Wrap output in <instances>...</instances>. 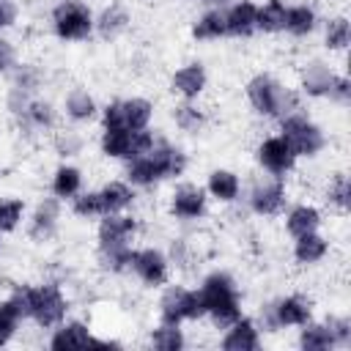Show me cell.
Instances as JSON below:
<instances>
[{"instance_id":"cell-31","label":"cell","mask_w":351,"mask_h":351,"mask_svg":"<svg viewBox=\"0 0 351 351\" xmlns=\"http://www.w3.org/2000/svg\"><path fill=\"white\" fill-rule=\"evenodd\" d=\"M93 324L82 315H66L58 326L44 332V346L49 351H69V348H88L93 337Z\"/></svg>"},{"instance_id":"cell-34","label":"cell","mask_w":351,"mask_h":351,"mask_svg":"<svg viewBox=\"0 0 351 351\" xmlns=\"http://www.w3.org/2000/svg\"><path fill=\"white\" fill-rule=\"evenodd\" d=\"M348 203H351V184H348V173L346 167H337L326 176V181L321 184V206L326 214L346 219L348 214Z\"/></svg>"},{"instance_id":"cell-19","label":"cell","mask_w":351,"mask_h":351,"mask_svg":"<svg viewBox=\"0 0 351 351\" xmlns=\"http://www.w3.org/2000/svg\"><path fill=\"white\" fill-rule=\"evenodd\" d=\"M340 66L332 63V58L326 55H310L299 63L296 69V93L302 96V101H326L332 82L337 77Z\"/></svg>"},{"instance_id":"cell-36","label":"cell","mask_w":351,"mask_h":351,"mask_svg":"<svg viewBox=\"0 0 351 351\" xmlns=\"http://www.w3.org/2000/svg\"><path fill=\"white\" fill-rule=\"evenodd\" d=\"M189 38L195 44H219L225 41V19L222 8H200L189 22Z\"/></svg>"},{"instance_id":"cell-41","label":"cell","mask_w":351,"mask_h":351,"mask_svg":"<svg viewBox=\"0 0 351 351\" xmlns=\"http://www.w3.org/2000/svg\"><path fill=\"white\" fill-rule=\"evenodd\" d=\"M66 211H69V217L71 219H77V222H96L99 217H104V208H101V200H99V192H96V186L90 189V186H85L80 195H74L69 203H66Z\"/></svg>"},{"instance_id":"cell-6","label":"cell","mask_w":351,"mask_h":351,"mask_svg":"<svg viewBox=\"0 0 351 351\" xmlns=\"http://www.w3.org/2000/svg\"><path fill=\"white\" fill-rule=\"evenodd\" d=\"M255 318H258L263 335L296 332L310 318H315V299L307 291H282V293L266 299Z\"/></svg>"},{"instance_id":"cell-35","label":"cell","mask_w":351,"mask_h":351,"mask_svg":"<svg viewBox=\"0 0 351 351\" xmlns=\"http://www.w3.org/2000/svg\"><path fill=\"white\" fill-rule=\"evenodd\" d=\"M99 192V200H101V208L104 214H112V211H129L140 203V192L123 178V176H115V178H107L96 186Z\"/></svg>"},{"instance_id":"cell-23","label":"cell","mask_w":351,"mask_h":351,"mask_svg":"<svg viewBox=\"0 0 351 351\" xmlns=\"http://www.w3.org/2000/svg\"><path fill=\"white\" fill-rule=\"evenodd\" d=\"M332 255H335V239L324 230L296 236L291 239V247H288V258L299 271L321 269L326 261H332Z\"/></svg>"},{"instance_id":"cell-32","label":"cell","mask_w":351,"mask_h":351,"mask_svg":"<svg viewBox=\"0 0 351 351\" xmlns=\"http://www.w3.org/2000/svg\"><path fill=\"white\" fill-rule=\"evenodd\" d=\"M315 38H318L321 52L326 58H346V52L351 47V19H348V14L343 8L324 14Z\"/></svg>"},{"instance_id":"cell-2","label":"cell","mask_w":351,"mask_h":351,"mask_svg":"<svg viewBox=\"0 0 351 351\" xmlns=\"http://www.w3.org/2000/svg\"><path fill=\"white\" fill-rule=\"evenodd\" d=\"M8 296L19 307L25 324H30L38 332H49L66 315H71V296L66 291V282L58 277L14 282L8 288Z\"/></svg>"},{"instance_id":"cell-47","label":"cell","mask_w":351,"mask_h":351,"mask_svg":"<svg viewBox=\"0 0 351 351\" xmlns=\"http://www.w3.org/2000/svg\"><path fill=\"white\" fill-rule=\"evenodd\" d=\"M19 60H22L19 44H16L11 36H0V77H5Z\"/></svg>"},{"instance_id":"cell-40","label":"cell","mask_w":351,"mask_h":351,"mask_svg":"<svg viewBox=\"0 0 351 351\" xmlns=\"http://www.w3.org/2000/svg\"><path fill=\"white\" fill-rule=\"evenodd\" d=\"M288 0H258V36H282Z\"/></svg>"},{"instance_id":"cell-26","label":"cell","mask_w":351,"mask_h":351,"mask_svg":"<svg viewBox=\"0 0 351 351\" xmlns=\"http://www.w3.org/2000/svg\"><path fill=\"white\" fill-rule=\"evenodd\" d=\"M282 219V230L288 239H296V236H304V233H313V230H324V225L329 222L326 219V211L318 200H291L285 206V211L280 214Z\"/></svg>"},{"instance_id":"cell-49","label":"cell","mask_w":351,"mask_h":351,"mask_svg":"<svg viewBox=\"0 0 351 351\" xmlns=\"http://www.w3.org/2000/svg\"><path fill=\"white\" fill-rule=\"evenodd\" d=\"M195 5H200V8H225L230 0H192Z\"/></svg>"},{"instance_id":"cell-7","label":"cell","mask_w":351,"mask_h":351,"mask_svg":"<svg viewBox=\"0 0 351 351\" xmlns=\"http://www.w3.org/2000/svg\"><path fill=\"white\" fill-rule=\"evenodd\" d=\"M47 30L58 44H88L96 38V8L88 0H55L47 11Z\"/></svg>"},{"instance_id":"cell-8","label":"cell","mask_w":351,"mask_h":351,"mask_svg":"<svg viewBox=\"0 0 351 351\" xmlns=\"http://www.w3.org/2000/svg\"><path fill=\"white\" fill-rule=\"evenodd\" d=\"M293 346L299 351H340L351 346V315L346 310H329L321 318H310L296 329Z\"/></svg>"},{"instance_id":"cell-16","label":"cell","mask_w":351,"mask_h":351,"mask_svg":"<svg viewBox=\"0 0 351 351\" xmlns=\"http://www.w3.org/2000/svg\"><path fill=\"white\" fill-rule=\"evenodd\" d=\"M63 211H66V206L58 197H52V195L38 197L27 208V217L22 225L25 239L36 247H47V244L58 241V236L63 230Z\"/></svg>"},{"instance_id":"cell-18","label":"cell","mask_w":351,"mask_h":351,"mask_svg":"<svg viewBox=\"0 0 351 351\" xmlns=\"http://www.w3.org/2000/svg\"><path fill=\"white\" fill-rule=\"evenodd\" d=\"M252 162L261 173L280 176V178H291L299 170V156L293 154V148L288 145V140L280 132H269L255 140Z\"/></svg>"},{"instance_id":"cell-30","label":"cell","mask_w":351,"mask_h":351,"mask_svg":"<svg viewBox=\"0 0 351 351\" xmlns=\"http://www.w3.org/2000/svg\"><path fill=\"white\" fill-rule=\"evenodd\" d=\"M263 343H266V335H263L258 318L250 313L239 315L217 337V346L222 351H258V348H263Z\"/></svg>"},{"instance_id":"cell-48","label":"cell","mask_w":351,"mask_h":351,"mask_svg":"<svg viewBox=\"0 0 351 351\" xmlns=\"http://www.w3.org/2000/svg\"><path fill=\"white\" fill-rule=\"evenodd\" d=\"M123 346L126 343L121 337H115V335H99V332H93V337L88 343V348H123Z\"/></svg>"},{"instance_id":"cell-1","label":"cell","mask_w":351,"mask_h":351,"mask_svg":"<svg viewBox=\"0 0 351 351\" xmlns=\"http://www.w3.org/2000/svg\"><path fill=\"white\" fill-rule=\"evenodd\" d=\"M189 167H192V154L186 151V145L181 140L159 132L148 151H143L140 156H134L123 165L121 176L143 195V192H154L165 184L184 178L189 173Z\"/></svg>"},{"instance_id":"cell-22","label":"cell","mask_w":351,"mask_h":351,"mask_svg":"<svg viewBox=\"0 0 351 351\" xmlns=\"http://www.w3.org/2000/svg\"><path fill=\"white\" fill-rule=\"evenodd\" d=\"M203 189L211 200V206H219V208H233L241 203V195H244V176L230 167V165H214L203 173Z\"/></svg>"},{"instance_id":"cell-13","label":"cell","mask_w":351,"mask_h":351,"mask_svg":"<svg viewBox=\"0 0 351 351\" xmlns=\"http://www.w3.org/2000/svg\"><path fill=\"white\" fill-rule=\"evenodd\" d=\"M49 82L47 66L36 63V60H19L8 74H5V90H3V104L8 110V115L19 112L33 96L44 93Z\"/></svg>"},{"instance_id":"cell-15","label":"cell","mask_w":351,"mask_h":351,"mask_svg":"<svg viewBox=\"0 0 351 351\" xmlns=\"http://www.w3.org/2000/svg\"><path fill=\"white\" fill-rule=\"evenodd\" d=\"M173 263L165 247L159 244H134L132 250V263H129V277L145 291H159L173 280Z\"/></svg>"},{"instance_id":"cell-17","label":"cell","mask_w":351,"mask_h":351,"mask_svg":"<svg viewBox=\"0 0 351 351\" xmlns=\"http://www.w3.org/2000/svg\"><path fill=\"white\" fill-rule=\"evenodd\" d=\"M11 121L22 137L36 140V137H49L63 123V115H60V104L52 96L38 93L19 112H14Z\"/></svg>"},{"instance_id":"cell-24","label":"cell","mask_w":351,"mask_h":351,"mask_svg":"<svg viewBox=\"0 0 351 351\" xmlns=\"http://www.w3.org/2000/svg\"><path fill=\"white\" fill-rule=\"evenodd\" d=\"M58 104H60L63 123L80 126V129L96 123L99 121V112H101V99L88 85H71V88H66Z\"/></svg>"},{"instance_id":"cell-28","label":"cell","mask_w":351,"mask_h":351,"mask_svg":"<svg viewBox=\"0 0 351 351\" xmlns=\"http://www.w3.org/2000/svg\"><path fill=\"white\" fill-rule=\"evenodd\" d=\"M167 121L178 137L197 140L211 129V110L203 101H173Z\"/></svg>"},{"instance_id":"cell-25","label":"cell","mask_w":351,"mask_h":351,"mask_svg":"<svg viewBox=\"0 0 351 351\" xmlns=\"http://www.w3.org/2000/svg\"><path fill=\"white\" fill-rule=\"evenodd\" d=\"M134 22V11L129 0H104L96 5V38L104 44H115L129 36Z\"/></svg>"},{"instance_id":"cell-10","label":"cell","mask_w":351,"mask_h":351,"mask_svg":"<svg viewBox=\"0 0 351 351\" xmlns=\"http://www.w3.org/2000/svg\"><path fill=\"white\" fill-rule=\"evenodd\" d=\"M244 211L255 219H280L285 206L291 203V186L288 178L255 173L250 181L244 178V195H241Z\"/></svg>"},{"instance_id":"cell-9","label":"cell","mask_w":351,"mask_h":351,"mask_svg":"<svg viewBox=\"0 0 351 351\" xmlns=\"http://www.w3.org/2000/svg\"><path fill=\"white\" fill-rule=\"evenodd\" d=\"M156 101L145 93H126V96H112L101 101L99 112V129H129V132H143L151 129L156 121Z\"/></svg>"},{"instance_id":"cell-38","label":"cell","mask_w":351,"mask_h":351,"mask_svg":"<svg viewBox=\"0 0 351 351\" xmlns=\"http://www.w3.org/2000/svg\"><path fill=\"white\" fill-rule=\"evenodd\" d=\"M52 151L58 159H80L85 151H88V137L80 126H69V123H60L52 134Z\"/></svg>"},{"instance_id":"cell-14","label":"cell","mask_w":351,"mask_h":351,"mask_svg":"<svg viewBox=\"0 0 351 351\" xmlns=\"http://www.w3.org/2000/svg\"><path fill=\"white\" fill-rule=\"evenodd\" d=\"M159 129H143V132H129V129H99L96 134V151L101 159L115 162V165H126L129 159L140 156L143 151H148L156 140Z\"/></svg>"},{"instance_id":"cell-29","label":"cell","mask_w":351,"mask_h":351,"mask_svg":"<svg viewBox=\"0 0 351 351\" xmlns=\"http://www.w3.org/2000/svg\"><path fill=\"white\" fill-rule=\"evenodd\" d=\"M85 184H88V173L77 159H58L47 176V195L58 197L66 206L74 195L85 189Z\"/></svg>"},{"instance_id":"cell-3","label":"cell","mask_w":351,"mask_h":351,"mask_svg":"<svg viewBox=\"0 0 351 351\" xmlns=\"http://www.w3.org/2000/svg\"><path fill=\"white\" fill-rule=\"evenodd\" d=\"M195 288L203 302V324H208L214 332H222L228 324H233L239 315L247 313L239 277L225 266L206 269L195 282Z\"/></svg>"},{"instance_id":"cell-42","label":"cell","mask_w":351,"mask_h":351,"mask_svg":"<svg viewBox=\"0 0 351 351\" xmlns=\"http://www.w3.org/2000/svg\"><path fill=\"white\" fill-rule=\"evenodd\" d=\"M27 200L19 195H0V233L11 236L25 225L27 217Z\"/></svg>"},{"instance_id":"cell-43","label":"cell","mask_w":351,"mask_h":351,"mask_svg":"<svg viewBox=\"0 0 351 351\" xmlns=\"http://www.w3.org/2000/svg\"><path fill=\"white\" fill-rule=\"evenodd\" d=\"M22 326H25V318H22L19 307L14 304V299L8 293L0 296V348L16 343Z\"/></svg>"},{"instance_id":"cell-12","label":"cell","mask_w":351,"mask_h":351,"mask_svg":"<svg viewBox=\"0 0 351 351\" xmlns=\"http://www.w3.org/2000/svg\"><path fill=\"white\" fill-rule=\"evenodd\" d=\"M165 211L170 217V222L181 225V228H195L203 225L211 214V200L203 189V184L189 181V178H178L170 184L167 195H165Z\"/></svg>"},{"instance_id":"cell-44","label":"cell","mask_w":351,"mask_h":351,"mask_svg":"<svg viewBox=\"0 0 351 351\" xmlns=\"http://www.w3.org/2000/svg\"><path fill=\"white\" fill-rule=\"evenodd\" d=\"M167 255H170V263L176 271H192L195 263H197V244L189 239V236H173L167 241Z\"/></svg>"},{"instance_id":"cell-20","label":"cell","mask_w":351,"mask_h":351,"mask_svg":"<svg viewBox=\"0 0 351 351\" xmlns=\"http://www.w3.org/2000/svg\"><path fill=\"white\" fill-rule=\"evenodd\" d=\"M143 236V217L129 211H112L93 222V244L96 247H134Z\"/></svg>"},{"instance_id":"cell-21","label":"cell","mask_w":351,"mask_h":351,"mask_svg":"<svg viewBox=\"0 0 351 351\" xmlns=\"http://www.w3.org/2000/svg\"><path fill=\"white\" fill-rule=\"evenodd\" d=\"M208 88H211V71L208 63L200 58H186L167 74V93L176 101H203Z\"/></svg>"},{"instance_id":"cell-4","label":"cell","mask_w":351,"mask_h":351,"mask_svg":"<svg viewBox=\"0 0 351 351\" xmlns=\"http://www.w3.org/2000/svg\"><path fill=\"white\" fill-rule=\"evenodd\" d=\"M241 93H244V101L255 118L274 121V123L304 104L302 96L296 93V88L288 80H282L277 71H269V69L252 71L244 80Z\"/></svg>"},{"instance_id":"cell-39","label":"cell","mask_w":351,"mask_h":351,"mask_svg":"<svg viewBox=\"0 0 351 351\" xmlns=\"http://www.w3.org/2000/svg\"><path fill=\"white\" fill-rule=\"evenodd\" d=\"M134 247H93V263L104 277H129Z\"/></svg>"},{"instance_id":"cell-45","label":"cell","mask_w":351,"mask_h":351,"mask_svg":"<svg viewBox=\"0 0 351 351\" xmlns=\"http://www.w3.org/2000/svg\"><path fill=\"white\" fill-rule=\"evenodd\" d=\"M22 22L19 0H0V36H11Z\"/></svg>"},{"instance_id":"cell-11","label":"cell","mask_w":351,"mask_h":351,"mask_svg":"<svg viewBox=\"0 0 351 351\" xmlns=\"http://www.w3.org/2000/svg\"><path fill=\"white\" fill-rule=\"evenodd\" d=\"M156 321L178 324V326H197L203 324V302L195 285L189 282H167L159 288L156 304H154Z\"/></svg>"},{"instance_id":"cell-33","label":"cell","mask_w":351,"mask_h":351,"mask_svg":"<svg viewBox=\"0 0 351 351\" xmlns=\"http://www.w3.org/2000/svg\"><path fill=\"white\" fill-rule=\"evenodd\" d=\"M225 36L233 41H250L258 36V0H230L222 8Z\"/></svg>"},{"instance_id":"cell-46","label":"cell","mask_w":351,"mask_h":351,"mask_svg":"<svg viewBox=\"0 0 351 351\" xmlns=\"http://www.w3.org/2000/svg\"><path fill=\"white\" fill-rule=\"evenodd\" d=\"M326 101L335 104L337 110H346V107L351 104V80H348L346 69L337 71V77H335V82H332V90H329V99H326Z\"/></svg>"},{"instance_id":"cell-27","label":"cell","mask_w":351,"mask_h":351,"mask_svg":"<svg viewBox=\"0 0 351 351\" xmlns=\"http://www.w3.org/2000/svg\"><path fill=\"white\" fill-rule=\"evenodd\" d=\"M321 19H324V11L318 0H288L282 36H288L291 41H310L318 36Z\"/></svg>"},{"instance_id":"cell-5","label":"cell","mask_w":351,"mask_h":351,"mask_svg":"<svg viewBox=\"0 0 351 351\" xmlns=\"http://www.w3.org/2000/svg\"><path fill=\"white\" fill-rule=\"evenodd\" d=\"M277 132L288 140L299 162H315L332 148V134L329 129L302 104L299 110L288 112L285 118L277 121Z\"/></svg>"},{"instance_id":"cell-37","label":"cell","mask_w":351,"mask_h":351,"mask_svg":"<svg viewBox=\"0 0 351 351\" xmlns=\"http://www.w3.org/2000/svg\"><path fill=\"white\" fill-rule=\"evenodd\" d=\"M145 346L154 348V351H184V348L189 346L186 326L156 321V324L145 332Z\"/></svg>"},{"instance_id":"cell-50","label":"cell","mask_w":351,"mask_h":351,"mask_svg":"<svg viewBox=\"0 0 351 351\" xmlns=\"http://www.w3.org/2000/svg\"><path fill=\"white\" fill-rule=\"evenodd\" d=\"M3 250H5V233H0V255H3Z\"/></svg>"}]
</instances>
